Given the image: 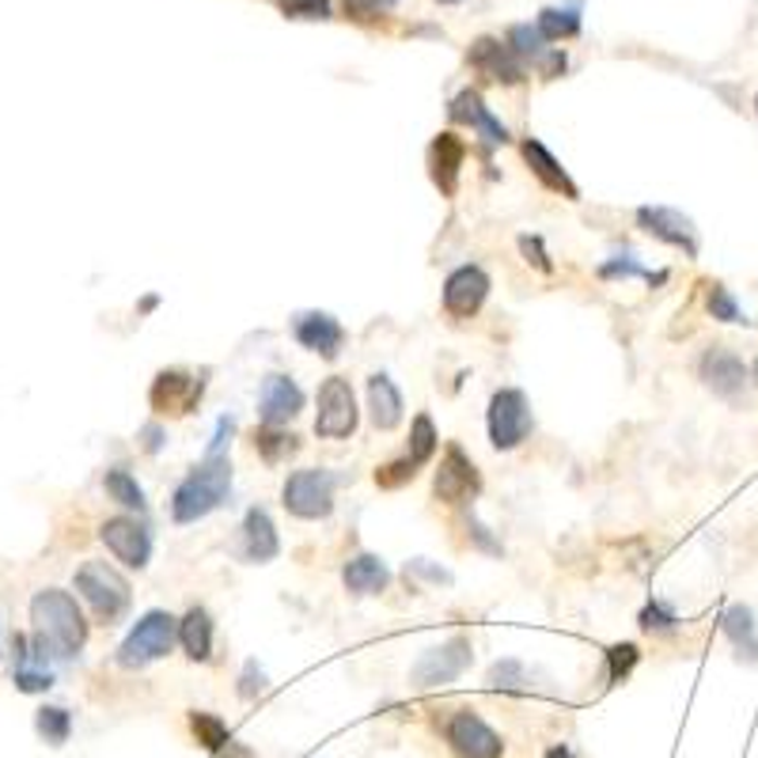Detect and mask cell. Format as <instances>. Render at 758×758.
I'll return each mask as SVG.
<instances>
[{
	"label": "cell",
	"instance_id": "obj_31",
	"mask_svg": "<svg viewBox=\"0 0 758 758\" xmlns=\"http://www.w3.org/2000/svg\"><path fill=\"white\" fill-rule=\"evenodd\" d=\"M35 729L50 747H61V744H68V732H73V714L61 706H42L35 717Z\"/></svg>",
	"mask_w": 758,
	"mask_h": 758
},
{
	"label": "cell",
	"instance_id": "obj_32",
	"mask_svg": "<svg viewBox=\"0 0 758 758\" xmlns=\"http://www.w3.org/2000/svg\"><path fill=\"white\" fill-rule=\"evenodd\" d=\"M436 444H440V436H436L433 417H428V413H417L410 425V451H406V455H410L417 466H425L428 459L436 455Z\"/></svg>",
	"mask_w": 758,
	"mask_h": 758
},
{
	"label": "cell",
	"instance_id": "obj_30",
	"mask_svg": "<svg viewBox=\"0 0 758 758\" xmlns=\"http://www.w3.org/2000/svg\"><path fill=\"white\" fill-rule=\"evenodd\" d=\"M103 489H106V497L111 501H118L121 509H137V512H144V489L137 486V478L129 471H106L103 474Z\"/></svg>",
	"mask_w": 758,
	"mask_h": 758
},
{
	"label": "cell",
	"instance_id": "obj_9",
	"mask_svg": "<svg viewBox=\"0 0 758 758\" xmlns=\"http://www.w3.org/2000/svg\"><path fill=\"white\" fill-rule=\"evenodd\" d=\"M444 740L451 744V751L459 758H501L504 740L481 721L474 709H455V714L444 721Z\"/></svg>",
	"mask_w": 758,
	"mask_h": 758
},
{
	"label": "cell",
	"instance_id": "obj_49",
	"mask_svg": "<svg viewBox=\"0 0 758 758\" xmlns=\"http://www.w3.org/2000/svg\"><path fill=\"white\" fill-rule=\"evenodd\" d=\"M406 573H421V577L436 580V584H448V580H451V573H444V569H433V565H425V557H417V562H413V565H406Z\"/></svg>",
	"mask_w": 758,
	"mask_h": 758
},
{
	"label": "cell",
	"instance_id": "obj_7",
	"mask_svg": "<svg viewBox=\"0 0 758 758\" xmlns=\"http://www.w3.org/2000/svg\"><path fill=\"white\" fill-rule=\"evenodd\" d=\"M357 398L346 376H331L319 387V413H316V433L323 440H349L357 433Z\"/></svg>",
	"mask_w": 758,
	"mask_h": 758
},
{
	"label": "cell",
	"instance_id": "obj_27",
	"mask_svg": "<svg viewBox=\"0 0 758 758\" xmlns=\"http://www.w3.org/2000/svg\"><path fill=\"white\" fill-rule=\"evenodd\" d=\"M255 448L266 463L278 466V463H285L288 455L300 451V436L288 433L285 425H262V428H255Z\"/></svg>",
	"mask_w": 758,
	"mask_h": 758
},
{
	"label": "cell",
	"instance_id": "obj_46",
	"mask_svg": "<svg viewBox=\"0 0 758 758\" xmlns=\"http://www.w3.org/2000/svg\"><path fill=\"white\" fill-rule=\"evenodd\" d=\"M232 433H235V421H232V417H220V421H217V436H213V444H209V451H205V459H220V455H224V444L232 440Z\"/></svg>",
	"mask_w": 758,
	"mask_h": 758
},
{
	"label": "cell",
	"instance_id": "obj_10",
	"mask_svg": "<svg viewBox=\"0 0 758 758\" xmlns=\"http://www.w3.org/2000/svg\"><path fill=\"white\" fill-rule=\"evenodd\" d=\"M466 61H471V68L478 76H486V80H493V83H504V88H516L527 76L524 57H519L509 42H501V38H493V35L474 38L471 50H466Z\"/></svg>",
	"mask_w": 758,
	"mask_h": 758
},
{
	"label": "cell",
	"instance_id": "obj_1",
	"mask_svg": "<svg viewBox=\"0 0 758 758\" xmlns=\"http://www.w3.org/2000/svg\"><path fill=\"white\" fill-rule=\"evenodd\" d=\"M30 622H35V648L38 660L46 656H57V660H68L83 648L88 641V622H83L80 607L68 592L61 588H42L30 600Z\"/></svg>",
	"mask_w": 758,
	"mask_h": 758
},
{
	"label": "cell",
	"instance_id": "obj_8",
	"mask_svg": "<svg viewBox=\"0 0 758 758\" xmlns=\"http://www.w3.org/2000/svg\"><path fill=\"white\" fill-rule=\"evenodd\" d=\"M474 660V645L471 638H451L444 641V645L436 648H425V653L417 656V664H413L410 679L413 686H444V683H455L459 676H463L466 668H471Z\"/></svg>",
	"mask_w": 758,
	"mask_h": 758
},
{
	"label": "cell",
	"instance_id": "obj_12",
	"mask_svg": "<svg viewBox=\"0 0 758 758\" xmlns=\"http://www.w3.org/2000/svg\"><path fill=\"white\" fill-rule=\"evenodd\" d=\"M202 395H205V380L190 376V372H182V369H164L152 380L149 402L159 417H182V413L197 410Z\"/></svg>",
	"mask_w": 758,
	"mask_h": 758
},
{
	"label": "cell",
	"instance_id": "obj_6",
	"mask_svg": "<svg viewBox=\"0 0 758 758\" xmlns=\"http://www.w3.org/2000/svg\"><path fill=\"white\" fill-rule=\"evenodd\" d=\"M334 486H338V478L331 471H319V466L293 471L281 489V504L296 519H326L334 512Z\"/></svg>",
	"mask_w": 758,
	"mask_h": 758
},
{
	"label": "cell",
	"instance_id": "obj_51",
	"mask_svg": "<svg viewBox=\"0 0 758 758\" xmlns=\"http://www.w3.org/2000/svg\"><path fill=\"white\" fill-rule=\"evenodd\" d=\"M547 758H573L569 747H554V751H547Z\"/></svg>",
	"mask_w": 758,
	"mask_h": 758
},
{
	"label": "cell",
	"instance_id": "obj_26",
	"mask_svg": "<svg viewBox=\"0 0 758 758\" xmlns=\"http://www.w3.org/2000/svg\"><path fill=\"white\" fill-rule=\"evenodd\" d=\"M724 633H729V641L736 645L740 660H758V626H755V615L747 607H729L721 618Z\"/></svg>",
	"mask_w": 758,
	"mask_h": 758
},
{
	"label": "cell",
	"instance_id": "obj_34",
	"mask_svg": "<svg viewBox=\"0 0 758 758\" xmlns=\"http://www.w3.org/2000/svg\"><path fill=\"white\" fill-rule=\"evenodd\" d=\"M641 660V648L633 645V641H622V645H611L607 648V683H626L630 679V671L638 668Z\"/></svg>",
	"mask_w": 758,
	"mask_h": 758
},
{
	"label": "cell",
	"instance_id": "obj_5",
	"mask_svg": "<svg viewBox=\"0 0 758 758\" xmlns=\"http://www.w3.org/2000/svg\"><path fill=\"white\" fill-rule=\"evenodd\" d=\"M486 425H489V444L497 451H512L527 440L531 433V402L519 387H501L493 398H489V413H486Z\"/></svg>",
	"mask_w": 758,
	"mask_h": 758
},
{
	"label": "cell",
	"instance_id": "obj_53",
	"mask_svg": "<svg viewBox=\"0 0 758 758\" xmlns=\"http://www.w3.org/2000/svg\"><path fill=\"white\" fill-rule=\"evenodd\" d=\"M436 4H444V8H455V4H463V0H436Z\"/></svg>",
	"mask_w": 758,
	"mask_h": 758
},
{
	"label": "cell",
	"instance_id": "obj_21",
	"mask_svg": "<svg viewBox=\"0 0 758 758\" xmlns=\"http://www.w3.org/2000/svg\"><path fill=\"white\" fill-rule=\"evenodd\" d=\"M519 152H524V159H527V167H531V175L542 182V187L550 190V194H562V197H569V202H577V197H580V187L569 179V171H565V167L557 164L554 152H550L547 144L535 141V137H527V141L519 144Z\"/></svg>",
	"mask_w": 758,
	"mask_h": 758
},
{
	"label": "cell",
	"instance_id": "obj_56",
	"mask_svg": "<svg viewBox=\"0 0 758 758\" xmlns=\"http://www.w3.org/2000/svg\"><path fill=\"white\" fill-rule=\"evenodd\" d=\"M755 111H758V99H755Z\"/></svg>",
	"mask_w": 758,
	"mask_h": 758
},
{
	"label": "cell",
	"instance_id": "obj_48",
	"mask_svg": "<svg viewBox=\"0 0 758 758\" xmlns=\"http://www.w3.org/2000/svg\"><path fill=\"white\" fill-rule=\"evenodd\" d=\"M141 440H144V451H149V455H159V451H164V440H167L164 425H156V421H152V425H144Z\"/></svg>",
	"mask_w": 758,
	"mask_h": 758
},
{
	"label": "cell",
	"instance_id": "obj_55",
	"mask_svg": "<svg viewBox=\"0 0 758 758\" xmlns=\"http://www.w3.org/2000/svg\"><path fill=\"white\" fill-rule=\"evenodd\" d=\"M387 4H398V0H387Z\"/></svg>",
	"mask_w": 758,
	"mask_h": 758
},
{
	"label": "cell",
	"instance_id": "obj_47",
	"mask_svg": "<svg viewBox=\"0 0 758 758\" xmlns=\"http://www.w3.org/2000/svg\"><path fill=\"white\" fill-rule=\"evenodd\" d=\"M466 527H471V539L478 542V547L486 550V554L501 557V542H497L493 535H489V527H486V524H478V519H471V524H466Z\"/></svg>",
	"mask_w": 758,
	"mask_h": 758
},
{
	"label": "cell",
	"instance_id": "obj_18",
	"mask_svg": "<svg viewBox=\"0 0 758 758\" xmlns=\"http://www.w3.org/2000/svg\"><path fill=\"white\" fill-rule=\"evenodd\" d=\"M698 376L717 398H729V402H736L747 390V364L724 346L706 349V357H702V364H698Z\"/></svg>",
	"mask_w": 758,
	"mask_h": 758
},
{
	"label": "cell",
	"instance_id": "obj_24",
	"mask_svg": "<svg viewBox=\"0 0 758 758\" xmlns=\"http://www.w3.org/2000/svg\"><path fill=\"white\" fill-rule=\"evenodd\" d=\"M342 580H346V588L354 595H380V592H387L390 573H387V565H383V557L357 554V557H349V562H346Z\"/></svg>",
	"mask_w": 758,
	"mask_h": 758
},
{
	"label": "cell",
	"instance_id": "obj_50",
	"mask_svg": "<svg viewBox=\"0 0 758 758\" xmlns=\"http://www.w3.org/2000/svg\"><path fill=\"white\" fill-rule=\"evenodd\" d=\"M220 758H255V755H250L247 747H243V744H235V740H232V744H228L224 751H220Z\"/></svg>",
	"mask_w": 758,
	"mask_h": 758
},
{
	"label": "cell",
	"instance_id": "obj_14",
	"mask_svg": "<svg viewBox=\"0 0 758 758\" xmlns=\"http://www.w3.org/2000/svg\"><path fill=\"white\" fill-rule=\"evenodd\" d=\"M489 296V273L481 266H459L444 281V311L455 319L478 316V308Z\"/></svg>",
	"mask_w": 758,
	"mask_h": 758
},
{
	"label": "cell",
	"instance_id": "obj_33",
	"mask_svg": "<svg viewBox=\"0 0 758 758\" xmlns=\"http://www.w3.org/2000/svg\"><path fill=\"white\" fill-rule=\"evenodd\" d=\"M509 46H512V50H516L524 61H535V65H539L542 53L550 50L547 38H542V30L531 27V23H516V27L509 30Z\"/></svg>",
	"mask_w": 758,
	"mask_h": 758
},
{
	"label": "cell",
	"instance_id": "obj_29",
	"mask_svg": "<svg viewBox=\"0 0 758 758\" xmlns=\"http://www.w3.org/2000/svg\"><path fill=\"white\" fill-rule=\"evenodd\" d=\"M190 732H194L197 744H202L205 751H213V755H220L228 744H232V729H228L217 714H202V709H194V714H190Z\"/></svg>",
	"mask_w": 758,
	"mask_h": 758
},
{
	"label": "cell",
	"instance_id": "obj_22",
	"mask_svg": "<svg viewBox=\"0 0 758 758\" xmlns=\"http://www.w3.org/2000/svg\"><path fill=\"white\" fill-rule=\"evenodd\" d=\"M240 539H243V557L255 565L262 562H273L281 554V539H278V527H273L270 512L266 509H250L243 516V527H240Z\"/></svg>",
	"mask_w": 758,
	"mask_h": 758
},
{
	"label": "cell",
	"instance_id": "obj_20",
	"mask_svg": "<svg viewBox=\"0 0 758 758\" xmlns=\"http://www.w3.org/2000/svg\"><path fill=\"white\" fill-rule=\"evenodd\" d=\"M448 114H451V121H455V126L478 129V137L486 144H509L512 141L509 126H504L501 118H493V114L486 111V103H481V95H478V91H471V88H463L455 99H451Z\"/></svg>",
	"mask_w": 758,
	"mask_h": 758
},
{
	"label": "cell",
	"instance_id": "obj_28",
	"mask_svg": "<svg viewBox=\"0 0 758 758\" xmlns=\"http://www.w3.org/2000/svg\"><path fill=\"white\" fill-rule=\"evenodd\" d=\"M535 27L542 30L547 42H562V38H577L580 35V8L577 4H562V8H542Z\"/></svg>",
	"mask_w": 758,
	"mask_h": 758
},
{
	"label": "cell",
	"instance_id": "obj_45",
	"mask_svg": "<svg viewBox=\"0 0 758 758\" xmlns=\"http://www.w3.org/2000/svg\"><path fill=\"white\" fill-rule=\"evenodd\" d=\"M565 65H569V61H565V53L550 46V50L542 53V61H539V65H535V68H539V76H547V80H554V76H562V73H565Z\"/></svg>",
	"mask_w": 758,
	"mask_h": 758
},
{
	"label": "cell",
	"instance_id": "obj_39",
	"mask_svg": "<svg viewBox=\"0 0 758 758\" xmlns=\"http://www.w3.org/2000/svg\"><path fill=\"white\" fill-rule=\"evenodd\" d=\"M285 20H331V0H281Z\"/></svg>",
	"mask_w": 758,
	"mask_h": 758
},
{
	"label": "cell",
	"instance_id": "obj_42",
	"mask_svg": "<svg viewBox=\"0 0 758 758\" xmlns=\"http://www.w3.org/2000/svg\"><path fill=\"white\" fill-rule=\"evenodd\" d=\"M519 255H524V262L535 266V270H542V273L554 270V262H550V255H547V247H542L539 235H519Z\"/></svg>",
	"mask_w": 758,
	"mask_h": 758
},
{
	"label": "cell",
	"instance_id": "obj_15",
	"mask_svg": "<svg viewBox=\"0 0 758 758\" xmlns=\"http://www.w3.org/2000/svg\"><path fill=\"white\" fill-rule=\"evenodd\" d=\"M99 539L106 542V550H111L114 557H118L126 569H144L152 557V535L144 531V524H137V519L129 516H114L103 524V531H99Z\"/></svg>",
	"mask_w": 758,
	"mask_h": 758
},
{
	"label": "cell",
	"instance_id": "obj_25",
	"mask_svg": "<svg viewBox=\"0 0 758 758\" xmlns=\"http://www.w3.org/2000/svg\"><path fill=\"white\" fill-rule=\"evenodd\" d=\"M179 645L194 664H205L213 656V618L205 607H190L179 622Z\"/></svg>",
	"mask_w": 758,
	"mask_h": 758
},
{
	"label": "cell",
	"instance_id": "obj_2",
	"mask_svg": "<svg viewBox=\"0 0 758 758\" xmlns=\"http://www.w3.org/2000/svg\"><path fill=\"white\" fill-rule=\"evenodd\" d=\"M228 489H232V463L224 455L220 459H205L202 466L187 474L179 481L171 497V519L175 524H197L209 512H217L224 504Z\"/></svg>",
	"mask_w": 758,
	"mask_h": 758
},
{
	"label": "cell",
	"instance_id": "obj_17",
	"mask_svg": "<svg viewBox=\"0 0 758 758\" xmlns=\"http://www.w3.org/2000/svg\"><path fill=\"white\" fill-rule=\"evenodd\" d=\"M293 338L300 342L304 349L319 354L323 361H334L346 346V326L331 316V311H300L293 319Z\"/></svg>",
	"mask_w": 758,
	"mask_h": 758
},
{
	"label": "cell",
	"instance_id": "obj_4",
	"mask_svg": "<svg viewBox=\"0 0 758 758\" xmlns=\"http://www.w3.org/2000/svg\"><path fill=\"white\" fill-rule=\"evenodd\" d=\"M76 592L88 600L99 622H118L129 611V580L106 562H83L76 569Z\"/></svg>",
	"mask_w": 758,
	"mask_h": 758
},
{
	"label": "cell",
	"instance_id": "obj_52",
	"mask_svg": "<svg viewBox=\"0 0 758 758\" xmlns=\"http://www.w3.org/2000/svg\"><path fill=\"white\" fill-rule=\"evenodd\" d=\"M156 296H144V300H141V311H152V308H156Z\"/></svg>",
	"mask_w": 758,
	"mask_h": 758
},
{
	"label": "cell",
	"instance_id": "obj_43",
	"mask_svg": "<svg viewBox=\"0 0 758 758\" xmlns=\"http://www.w3.org/2000/svg\"><path fill=\"white\" fill-rule=\"evenodd\" d=\"M679 618H676V611H668L660 600H653L645 611H641V630H671Z\"/></svg>",
	"mask_w": 758,
	"mask_h": 758
},
{
	"label": "cell",
	"instance_id": "obj_37",
	"mask_svg": "<svg viewBox=\"0 0 758 758\" xmlns=\"http://www.w3.org/2000/svg\"><path fill=\"white\" fill-rule=\"evenodd\" d=\"M709 316L721 319V323H747L744 308H740L736 296L724 285H709Z\"/></svg>",
	"mask_w": 758,
	"mask_h": 758
},
{
	"label": "cell",
	"instance_id": "obj_11",
	"mask_svg": "<svg viewBox=\"0 0 758 758\" xmlns=\"http://www.w3.org/2000/svg\"><path fill=\"white\" fill-rule=\"evenodd\" d=\"M433 493L440 497L444 504H466L481 493V474L474 466V459L466 455L459 444H448L440 459V471L433 478Z\"/></svg>",
	"mask_w": 758,
	"mask_h": 758
},
{
	"label": "cell",
	"instance_id": "obj_40",
	"mask_svg": "<svg viewBox=\"0 0 758 758\" xmlns=\"http://www.w3.org/2000/svg\"><path fill=\"white\" fill-rule=\"evenodd\" d=\"M270 686V679H266V668L258 660H247L243 664V676H240V698H258V694Z\"/></svg>",
	"mask_w": 758,
	"mask_h": 758
},
{
	"label": "cell",
	"instance_id": "obj_23",
	"mask_svg": "<svg viewBox=\"0 0 758 758\" xmlns=\"http://www.w3.org/2000/svg\"><path fill=\"white\" fill-rule=\"evenodd\" d=\"M402 395H398V387L390 383V376H383V372H376V376L369 380V417L372 425L380 428V433H390V428L402 425Z\"/></svg>",
	"mask_w": 758,
	"mask_h": 758
},
{
	"label": "cell",
	"instance_id": "obj_54",
	"mask_svg": "<svg viewBox=\"0 0 758 758\" xmlns=\"http://www.w3.org/2000/svg\"><path fill=\"white\" fill-rule=\"evenodd\" d=\"M755 376H758V361H755Z\"/></svg>",
	"mask_w": 758,
	"mask_h": 758
},
{
	"label": "cell",
	"instance_id": "obj_38",
	"mask_svg": "<svg viewBox=\"0 0 758 758\" xmlns=\"http://www.w3.org/2000/svg\"><path fill=\"white\" fill-rule=\"evenodd\" d=\"M486 683L497 686V691H516V686L527 683V668L519 660H497L493 668H489Z\"/></svg>",
	"mask_w": 758,
	"mask_h": 758
},
{
	"label": "cell",
	"instance_id": "obj_13",
	"mask_svg": "<svg viewBox=\"0 0 758 758\" xmlns=\"http://www.w3.org/2000/svg\"><path fill=\"white\" fill-rule=\"evenodd\" d=\"M638 228L645 235H653V240L683 250L686 258H698V232H694V220L683 217L679 209H668V205H641Z\"/></svg>",
	"mask_w": 758,
	"mask_h": 758
},
{
	"label": "cell",
	"instance_id": "obj_16",
	"mask_svg": "<svg viewBox=\"0 0 758 758\" xmlns=\"http://www.w3.org/2000/svg\"><path fill=\"white\" fill-rule=\"evenodd\" d=\"M463 164H466V141H463V137L451 133V129L436 133L433 144H428V179H433V187L440 190L444 197H455Z\"/></svg>",
	"mask_w": 758,
	"mask_h": 758
},
{
	"label": "cell",
	"instance_id": "obj_19",
	"mask_svg": "<svg viewBox=\"0 0 758 758\" xmlns=\"http://www.w3.org/2000/svg\"><path fill=\"white\" fill-rule=\"evenodd\" d=\"M304 410V390L293 376H266L258 395V417L262 425H288Z\"/></svg>",
	"mask_w": 758,
	"mask_h": 758
},
{
	"label": "cell",
	"instance_id": "obj_3",
	"mask_svg": "<svg viewBox=\"0 0 758 758\" xmlns=\"http://www.w3.org/2000/svg\"><path fill=\"white\" fill-rule=\"evenodd\" d=\"M179 641V622L167 611H144L137 618V626L129 630V638L118 645V664L121 668H149V664L164 660Z\"/></svg>",
	"mask_w": 758,
	"mask_h": 758
},
{
	"label": "cell",
	"instance_id": "obj_35",
	"mask_svg": "<svg viewBox=\"0 0 758 758\" xmlns=\"http://www.w3.org/2000/svg\"><path fill=\"white\" fill-rule=\"evenodd\" d=\"M600 278L603 281H615V278H645L648 285H664L668 281V273H653V270H645V266H638L633 258H615V262H603L600 266Z\"/></svg>",
	"mask_w": 758,
	"mask_h": 758
},
{
	"label": "cell",
	"instance_id": "obj_41",
	"mask_svg": "<svg viewBox=\"0 0 758 758\" xmlns=\"http://www.w3.org/2000/svg\"><path fill=\"white\" fill-rule=\"evenodd\" d=\"M15 686H20L23 694H42V691H50V686H53V676L27 664V668H15Z\"/></svg>",
	"mask_w": 758,
	"mask_h": 758
},
{
	"label": "cell",
	"instance_id": "obj_44",
	"mask_svg": "<svg viewBox=\"0 0 758 758\" xmlns=\"http://www.w3.org/2000/svg\"><path fill=\"white\" fill-rule=\"evenodd\" d=\"M383 8H390L387 0H346V15L357 23H372L383 15Z\"/></svg>",
	"mask_w": 758,
	"mask_h": 758
},
{
	"label": "cell",
	"instance_id": "obj_36",
	"mask_svg": "<svg viewBox=\"0 0 758 758\" xmlns=\"http://www.w3.org/2000/svg\"><path fill=\"white\" fill-rule=\"evenodd\" d=\"M417 471H421V466L413 463L410 455L390 459V463L376 466V486H380V489H398V486H406V481L417 478Z\"/></svg>",
	"mask_w": 758,
	"mask_h": 758
}]
</instances>
